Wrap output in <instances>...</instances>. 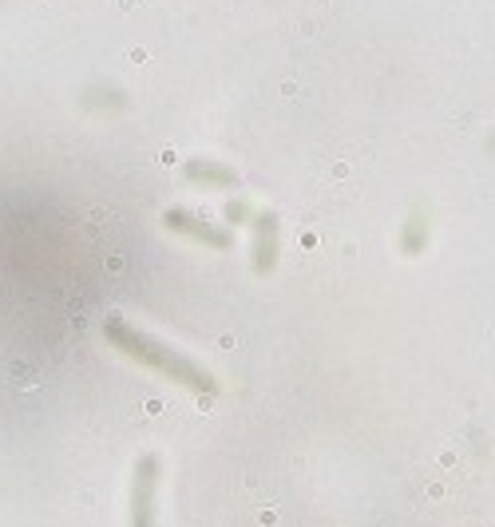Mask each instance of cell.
Segmentation results:
<instances>
[{
    "mask_svg": "<svg viewBox=\"0 0 495 527\" xmlns=\"http://www.w3.org/2000/svg\"><path fill=\"white\" fill-rule=\"evenodd\" d=\"M103 337H107L123 357H131V361L155 369L159 377H167V381H175V385H183V389H191V393H206V397H210V393L218 389V381H214L202 365H195L191 357H183L179 349H171L167 341H159V337H151V333L127 325L123 317H107Z\"/></svg>",
    "mask_w": 495,
    "mask_h": 527,
    "instance_id": "obj_1",
    "label": "cell"
},
{
    "mask_svg": "<svg viewBox=\"0 0 495 527\" xmlns=\"http://www.w3.org/2000/svg\"><path fill=\"white\" fill-rule=\"evenodd\" d=\"M159 476H163V460L155 452L139 456L135 464V480H131V527H155V496H159Z\"/></svg>",
    "mask_w": 495,
    "mask_h": 527,
    "instance_id": "obj_2",
    "label": "cell"
},
{
    "mask_svg": "<svg viewBox=\"0 0 495 527\" xmlns=\"http://www.w3.org/2000/svg\"><path fill=\"white\" fill-rule=\"evenodd\" d=\"M278 262V218L266 211L254 218V270L266 274Z\"/></svg>",
    "mask_w": 495,
    "mask_h": 527,
    "instance_id": "obj_3",
    "label": "cell"
},
{
    "mask_svg": "<svg viewBox=\"0 0 495 527\" xmlns=\"http://www.w3.org/2000/svg\"><path fill=\"white\" fill-rule=\"evenodd\" d=\"M163 222H167L171 230H183V234H191V238H202L206 246H218V250L230 242L222 230L206 226V218H198V214H191V211H167L163 214Z\"/></svg>",
    "mask_w": 495,
    "mask_h": 527,
    "instance_id": "obj_4",
    "label": "cell"
},
{
    "mask_svg": "<svg viewBox=\"0 0 495 527\" xmlns=\"http://www.w3.org/2000/svg\"><path fill=\"white\" fill-rule=\"evenodd\" d=\"M187 175L198 179V183H214V187H230V183H234V175H230L226 167H214V163H206V159H202V163H191Z\"/></svg>",
    "mask_w": 495,
    "mask_h": 527,
    "instance_id": "obj_5",
    "label": "cell"
},
{
    "mask_svg": "<svg viewBox=\"0 0 495 527\" xmlns=\"http://www.w3.org/2000/svg\"><path fill=\"white\" fill-rule=\"evenodd\" d=\"M226 218H230V222L246 218V203H230V207H226Z\"/></svg>",
    "mask_w": 495,
    "mask_h": 527,
    "instance_id": "obj_6",
    "label": "cell"
}]
</instances>
